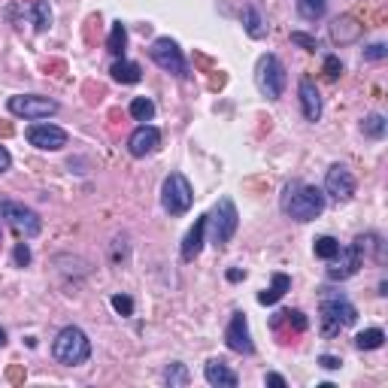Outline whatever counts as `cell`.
<instances>
[{
    "instance_id": "1",
    "label": "cell",
    "mask_w": 388,
    "mask_h": 388,
    "mask_svg": "<svg viewBox=\"0 0 388 388\" xmlns=\"http://www.w3.org/2000/svg\"><path fill=\"white\" fill-rule=\"evenodd\" d=\"M325 210V192L303 182H288L283 192V212L294 222H313Z\"/></svg>"
},
{
    "instance_id": "2",
    "label": "cell",
    "mask_w": 388,
    "mask_h": 388,
    "mask_svg": "<svg viewBox=\"0 0 388 388\" xmlns=\"http://www.w3.org/2000/svg\"><path fill=\"white\" fill-rule=\"evenodd\" d=\"M52 355H55V361L64 364V367H79V364H85L91 358V343H88L85 331L76 328V325L61 328L55 343H52Z\"/></svg>"
},
{
    "instance_id": "3",
    "label": "cell",
    "mask_w": 388,
    "mask_h": 388,
    "mask_svg": "<svg viewBox=\"0 0 388 388\" xmlns=\"http://www.w3.org/2000/svg\"><path fill=\"white\" fill-rule=\"evenodd\" d=\"M207 227H210L212 246H227V243H231V237L240 227V212L234 207L231 197H222V201L212 207V212L207 216Z\"/></svg>"
},
{
    "instance_id": "4",
    "label": "cell",
    "mask_w": 388,
    "mask_h": 388,
    "mask_svg": "<svg viewBox=\"0 0 388 388\" xmlns=\"http://www.w3.org/2000/svg\"><path fill=\"white\" fill-rule=\"evenodd\" d=\"M358 318V309L349 303L343 294H334V298L322 300V337H334L349 325H355Z\"/></svg>"
},
{
    "instance_id": "5",
    "label": "cell",
    "mask_w": 388,
    "mask_h": 388,
    "mask_svg": "<svg viewBox=\"0 0 388 388\" xmlns=\"http://www.w3.org/2000/svg\"><path fill=\"white\" fill-rule=\"evenodd\" d=\"M255 82H258V91H261L267 101H279L285 91V82H288L283 61L276 55H264L255 67Z\"/></svg>"
},
{
    "instance_id": "6",
    "label": "cell",
    "mask_w": 388,
    "mask_h": 388,
    "mask_svg": "<svg viewBox=\"0 0 388 388\" xmlns=\"http://www.w3.org/2000/svg\"><path fill=\"white\" fill-rule=\"evenodd\" d=\"M194 203V192H192V182H188L182 173H170L161 185V207L170 212V216H182L188 212Z\"/></svg>"
},
{
    "instance_id": "7",
    "label": "cell",
    "mask_w": 388,
    "mask_h": 388,
    "mask_svg": "<svg viewBox=\"0 0 388 388\" xmlns=\"http://www.w3.org/2000/svg\"><path fill=\"white\" fill-rule=\"evenodd\" d=\"M0 218H6V225H10L15 234H21V237H37V234L43 231L40 216L30 207H25V203L0 201Z\"/></svg>"
},
{
    "instance_id": "8",
    "label": "cell",
    "mask_w": 388,
    "mask_h": 388,
    "mask_svg": "<svg viewBox=\"0 0 388 388\" xmlns=\"http://www.w3.org/2000/svg\"><path fill=\"white\" fill-rule=\"evenodd\" d=\"M149 55L161 70L179 76V79L188 76V64H185V58H182V49L176 45V40H170V37H158V40L152 43Z\"/></svg>"
},
{
    "instance_id": "9",
    "label": "cell",
    "mask_w": 388,
    "mask_h": 388,
    "mask_svg": "<svg viewBox=\"0 0 388 388\" xmlns=\"http://www.w3.org/2000/svg\"><path fill=\"white\" fill-rule=\"evenodd\" d=\"M10 112L19 119H49L58 112V101H52V97H40V94H19V97H10Z\"/></svg>"
},
{
    "instance_id": "10",
    "label": "cell",
    "mask_w": 388,
    "mask_h": 388,
    "mask_svg": "<svg viewBox=\"0 0 388 388\" xmlns=\"http://www.w3.org/2000/svg\"><path fill=\"white\" fill-rule=\"evenodd\" d=\"M325 194H331L337 203L352 201L355 194V176L346 164H331L325 173Z\"/></svg>"
},
{
    "instance_id": "11",
    "label": "cell",
    "mask_w": 388,
    "mask_h": 388,
    "mask_svg": "<svg viewBox=\"0 0 388 388\" xmlns=\"http://www.w3.org/2000/svg\"><path fill=\"white\" fill-rule=\"evenodd\" d=\"M28 143L43 152H58L67 146V131L58 125H49V121H40V125L28 127Z\"/></svg>"
},
{
    "instance_id": "12",
    "label": "cell",
    "mask_w": 388,
    "mask_h": 388,
    "mask_svg": "<svg viewBox=\"0 0 388 388\" xmlns=\"http://www.w3.org/2000/svg\"><path fill=\"white\" fill-rule=\"evenodd\" d=\"M331 267H328V279L331 283H343V279H352L355 273H358L361 267V252L355 249V243L352 246H346V249H340L337 255L331 258Z\"/></svg>"
},
{
    "instance_id": "13",
    "label": "cell",
    "mask_w": 388,
    "mask_h": 388,
    "mask_svg": "<svg viewBox=\"0 0 388 388\" xmlns=\"http://www.w3.org/2000/svg\"><path fill=\"white\" fill-rule=\"evenodd\" d=\"M225 340H227V346H231L234 352H240V355H252L255 352L252 334H249V322H246V316L243 313H234L231 325H227V331H225Z\"/></svg>"
},
{
    "instance_id": "14",
    "label": "cell",
    "mask_w": 388,
    "mask_h": 388,
    "mask_svg": "<svg viewBox=\"0 0 388 388\" xmlns=\"http://www.w3.org/2000/svg\"><path fill=\"white\" fill-rule=\"evenodd\" d=\"M158 146H161V131H158V127H152V125H140L131 134V140H127V152H131L134 158H146Z\"/></svg>"
},
{
    "instance_id": "15",
    "label": "cell",
    "mask_w": 388,
    "mask_h": 388,
    "mask_svg": "<svg viewBox=\"0 0 388 388\" xmlns=\"http://www.w3.org/2000/svg\"><path fill=\"white\" fill-rule=\"evenodd\" d=\"M298 91H300V110H303V116H307V121H318L322 119V94H318L316 82L300 79Z\"/></svg>"
},
{
    "instance_id": "16",
    "label": "cell",
    "mask_w": 388,
    "mask_h": 388,
    "mask_svg": "<svg viewBox=\"0 0 388 388\" xmlns=\"http://www.w3.org/2000/svg\"><path fill=\"white\" fill-rule=\"evenodd\" d=\"M203 234H207V216H201L194 222V227L185 234V243H182V261H194L203 249Z\"/></svg>"
},
{
    "instance_id": "17",
    "label": "cell",
    "mask_w": 388,
    "mask_h": 388,
    "mask_svg": "<svg viewBox=\"0 0 388 388\" xmlns=\"http://www.w3.org/2000/svg\"><path fill=\"white\" fill-rule=\"evenodd\" d=\"M203 376H207L210 385H222V388H234V385H237V374H234V370L227 367L225 361H218V358L207 361V367H203Z\"/></svg>"
},
{
    "instance_id": "18",
    "label": "cell",
    "mask_w": 388,
    "mask_h": 388,
    "mask_svg": "<svg viewBox=\"0 0 388 388\" xmlns=\"http://www.w3.org/2000/svg\"><path fill=\"white\" fill-rule=\"evenodd\" d=\"M285 292H292V276H285V273H273L270 288L258 292V303H264V307H273V303H279V300L285 298Z\"/></svg>"
},
{
    "instance_id": "19",
    "label": "cell",
    "mask_w": 388,
    "mask_h": 388,
    "mask_svg": "<svg viewBox=\"0 0 388 388\" xmlns=\"http://www.w3.org/2000/svg\"><path fill=\"white\" fill-rule=\"evenodd\" d=\"M243 28H246V34L252 37V40H264L270 30L267 19L258 12V6H246V10H243Z\"/></svg>"
},
{
    "instance_id": "20",
    "label": "cell",
    "mask_w": 388,
    "mask_h": 388,
    "mask_svg": "<svg viewBox=\"0 0 388 388\" xmlns=\"http://www.w3.org/2000/svg\"><path fill=\"white\" fill-rule=\"evenodd\" d=\"M358 34H361V25L352 19V15H343V19H334V25H331V37H334V43H352V40H358Z\"/></svg>"
},
{
    "instance_id": "21",
    "label": "cell",
    "mask_w": 388,
    "mask_h": 388,
    "mask_svg": "<svg viewBox=\"0 0 388 388\" xmlns=\"http://www.w3.org/2000/svg\"><path fill=\"white\" fill-rule=\"evenodd\" d=\"M112 79L116 82H121V85H136V82L143 79V70H140V64H134V61H116V64H112Z\"/></svg>"
},
{
    "instance_id": "22",
    "label": "cell",
    "mask_w": 388,
    "mask_h": 388,
    "mask_svg": "<svg viewBox=\"0 0 388 388\" xmlns=\"http://www.w3.org/2000/svg\"><path fill=\"white\" fill-rule=\"evenodd\" d=\"M385 343V334L382 328H367V331H361L358 337H355V346L361 349V352H370V349H379Z\"/></svg>"
},
{
    "instance_id": "23",
    "label": "cell",
    "mask_w": 388,
    "mask_h": 388,
    "mask_svg": "<svg viewBox=\"0 0 388 388\" xmlns=\"http://www.w3.org/2000/svg\"><path fill=\"white\" fill-rule=\"evenodd\" d=\"M188 379H192V376H188V367H185V364H179V361H173L170 367L164 370V382L170 388H185Z\"/></svg>"
},
{
    "instance_id": "24",
    "label": "cell",
    "mask_w": 388,
    "mask_h": 388,
    "mask_svg": "<svg viewBox=\"0 0 388 388\" xmlns=\"http://www.w3.org/2000/svg\"><path fill=\"white\" fill-rule=\"evenodd\" d=\"M127 45V28L121 25V21H112V30H110V40H106V49L112 52V55H121Z\"/></svg>"
},
{
    "instance_id": "25",
    "label": "cell",
    "mask_w": 388,
    "mask_h": 388,
    "mask_svg": "<svg viewBox=\"0 0 388 388\" xmlns=\"http://www.w3.org/2000/svg\"><path fill=\"white\" fill-rule=\"evenodd\" d=\"M325 6H328V0H298V12H300L307 21L322 19V15H325Z\"/></svg>"
},
{
    "instance_id": "26",
    "label": "cell",
    "mask_w": 388,
    "mask_h": 388,
    "mask_svg": "<svg viewBox=\"0 0 388 388\" xmlns=\"http://www.w3.org/2000/svg\"><path fill=\"white\" fill-rule=\"evenodd\" d=\"M131 116L136 121H149L152 116H155V103H152L149 97H134L131 101Z\"/></svg>"
},
{
    "instance_id": "27",
    "label": "cell",
    "mask_w": 388,
    "mask_h": 388,
    "mask_svg": "<svg viewBox=\"0 0 388 388\" xmlns=\"http://www.w3.org/2000/svg\"><path fill=\"white\" fill-rule=\"evenodd\" d=\"M30 15H34L37 30H45L52 25V10H49V3H45V0H37V3L30 6Z\"/></svg>"
},
{
    "instance_id": "28",
    "label": "cell",
    "mask_w": 388,
    "mask_h": 388,
    "mask_svg": "<svg viewBox=\"0 0 388 388\" xmlns=\"http://www.w3.org/2000/svg\"><path fill=\"white\" fill-rule=\"evenodd\" d=\"M361 131L367 136H374V140H379V136L385 134V119L379 116V112H370V116L361 121Z\"/></svg>"
},
{
    "instance_id": "29",
    "label": "cell",
    "mask_w": 388,
    "mask_h": 388,
    "mask_svg": "<svg viewBox=\"0 0 388 388\" xmlns=\"http://www.w3.org/2000/svg\"><path fill=\"white\" fill-rule=\"evenodd\" d=\"M313 249H316V258H322V261H331V258L340 252V243L334 240V237H318Z\"/></svg>"
},
{
    "instance_id": "30",
    "label": "cell",
    "mask_w": 388,
    "mask_h": 388,
    "mask_svg": "<svg viewBox=\"0 0 388 388\" xmlns=\"http://www.w3.org/2000/svg\"><path fill=\"white\" fill-rule=\"evenodd\" d=\"M112 309H116L119 316H134V300L127 298V294H112Z\"/></svg>"
},
{
    "instance_id": "31",
    "label": "cell",
    "mask_w": 388,
    "mask_h": 388,
    "mask_svg": "<svg viewBox=\"0 0 388 388\" xmlns=\"http://www.w3.org/2000/svg\"><path fill=\"white\" fill-rule=\"evenodd\" d=\"M340 73H343V64H340V58L337 55H328L325 58V76L334 82V79H340Z\"/></svg>"
},
{
    "instance_id": "32",
    "label": "cell",
    "mask_w": 388,
    "mask_h": 388,
    "mask_svg": "<svg viewBox=\"0 0 388 388\" xmlns=\"http://www.w3.org/2000/svg\"><path fill=\"white\" fill-rule=\"evenodd\" d=\"M292 43H294V45H303L307 52H316V49H318V40H316V37L300 34V30H294V34H292Z\"/></svg>"
},
{
    "instance_id": "33",
    "label": "cell",
    "mask_w": 388,
    "mask_h": 388,
    "mask_svg": "<svg viewBox=\"0 0 388 388\" xmlns=\"http://www.w3.org/2000/svg\"><path fill=\"white\" fill-rule=\"evenodd\" d=\"M385 55H388L385 43H374V45H367V49H364V61H382Z\"/></svg>"
},
{
    "instance_id": "34",
    "label": "cell",
    "mask_w": 388,
    "mask_h": 388,
    "mask_svg": "<svg viewBox=\"0 0 388 388\" xmlns=\"http://www.w3.org/2000/svg\"><path fill=\"white\" fill-rule=\"evenodd\" d=\"M283 316H285L298 331H307V316H303L300 309H288V313H283Z\"/></svg>"
},
{
    "instance_id": "35",
    "label": "cell",
    "mask_w": 388,
    "mask_h": 388,
    "mask_svg": "<svg viewBox=\"0 0 388 388\" xmlns=\"http://www.w3.org/2000/svg\"><path fill=\"white\" fill-rule=\"evenodd\" d=\"M15 264H19V267H25V264H30V249L25 246V243H19V246H15Z\"/></svg>"
},
{
    "instance_id": "36",
    "label": "cell",
    "mask_w": 388,
    "mask_h": 388,
    "mask_svg": "<svg viewBox=\"0 0 388 388\" xmlns=\"http://www.w3.org/2000/svg\"><path fill=\"white\" fill-rule=\"evenodd\" d=\"M318 364H322L325 370H340V364L343 361H340L337 355H318Z\"/></svg>"
},
{
    "instance_id": "37",
    "label": "cell",
    "mask_w": 388,
    "mask_h": 388,
    "mask_svg": "<svg viewBox=\"0 0 388 388\" xmlns=\"http://www.w3.org/2000/svg\"><path fill=\"white\" fill-rule=\"evenodd\" d=\"M10 164H12V155L6 152V146H0V173L10 170Z\"/></svg>"
},
{
    "instance_id": "38",
    "label": "cell",
    "mask_w": 388,
    "mask_h": 388,
    "mask_svg": "<svg viewBox=\"0 0 388 388\" xmlns=\"http://www.w3.org/2000/svg\"><path fill=\"white\" fill-rule=\"evenodd\" d=\"M267 385H276V388H285V379L279 374H267Z\"/></svg>"
},
{
    "instance_id": "39",
    "label": "cell",
    "mask_w": 388,
    "mask_h": 388,
    "mask_svg": "<svg viewBox=\"0 0 388 388\" xmlns=\"http://www.w3.org/2000/svg\"><path fill=\"white\" fill-rule=\"evenodd\" d=\"M227 279H231V283H240V279H246V273L243 270H227Z\"/></svg>"
},
{
    "instance_id": "40",
    "label": "cell",
    "mask_w": 388,
    "mask_h": 388,
    "mask_svg": "<svg viewBox=\"0 0 388 388\" xmlns=\"http://www.w3.org/2000/svg\"><path fill=\"white\" fill-rule=\"evenodd\" d=\"M3 346H6V331L0 328V349H3Z\"/></svg>"
}]
</instances>
